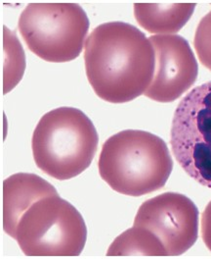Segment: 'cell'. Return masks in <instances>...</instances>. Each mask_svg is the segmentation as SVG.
Returning <instances> with one entry per match:
<instances>
[{"mask_svg": "<svg viewBox=\"0 0 211 259\" xmlns=\"http://www.w3.org/2000/svg\"><path fill=\"white\" fill-rule=\"evenodd\" d=\"M195 4H140L134 5V16L147 32L167 35L179 32L191 19Z\"/></svg>", "mask_w": 211, "mask_h": 259, "instance_id": "obj_10", "label": "cell"}, {"mask_svg": "<svg viewBox=\"0 0 211 259\" xmlns=\"http://www.w3.org/2000/svg\"><path fill=\"white\" fill-rule=\"evenodd\" d=\"M98 167L101 178L114 191L140 196L164 187L173 161L160 137L145 131L125 130L105 142Z\"/></svg>", "mask_w": 211, "mask_h": 259, "instance_id": "obj_2", "label": "cell"}, {"mask_svg": "<svg viewBox=\"0 0 211 259\" xmlns=\"http://www.w3.org/2000/svg\"><path fill=\"white\" fill-rule=\"evenodd\" d=\"M134 226L153 232L168 256H178L195 244L198 236V209L186 195L164 193L145 201L137 211Z\"/></svg>", "mask_w": 211, "mask_h": 259, "instance_id": "obj_7", "label": "cell"}, {"mask_svg": "<svg viewBox=\"0 0 211 259\" xmlns=\"http://www.w3.org/2000/svg\"><path fill=\"white\" fill-rule=\"evenodd\" d=\"M85 11L75 3H31L18 28L30 50L41 59L62 63L82 53L89 30Z\"/></svg>", "mask_w": 211, "mask_h": 259, "instance_id": "obj_5", "label": "cell"}, {"mask_svg": "<svg viewBox=\"0 0 211 259\" xmlns=\"http://www.w3.org/2000/svg\"><path fill=\"white\" fill-rule=\"evenodd\" d=\"M194 45L199 61L211 71V10L198 23Z\"/></svg>", "mask_w": 211, "mask_h": 259, "instance_id": "obj_13", "label": "cell"}, {"mask_svg": "<svg viewBox=\"0 0 211 259\" xmlns=\"http://www.w3.org/2000/svg\"><path fill=\"white\" fill-rule=\"evenodd\" d=\"M98 143L97 131L82 111L56 108L44 114L34 129L33 159L52 178H75L90 166Z\"/></svg>", "mask_w": 211, "mask_h": 259, "instance_id": "obj_3", "label": "cell"}, {"mask_svg": "<svg viewBox=\"0 0 211 259\" xmlns=\"http://www.w3.org/2000/svg\"><path fill=\"white\" fill-rule=\"evenodd\" d=\"M170 143L183 170L211 189V81L196 87L179 102Z\"/></svg>", "mask_w": 211, "mask_h": 259, "instance_id": "obj_6", "label": "cell"}, {"mask_svg": "<svg viewBox=\"0 0 211 259\" xmlns=\"http://www.w3.org/2000/svg\"><path fill=\"white\" fill-rule=\"evenodd\" d=\"M59 195L44 179L29 173H17L3 182V229L15 239L18 223L24 213L41 198Z\"/></svg>", "mask_w": 211, "mask_h": 259, "instance_id": "obj_9", "label": "cell"}, {"mask_svg": "<svg viewBox=\"0 0 211 259\" xmlns=\"http://www.w3.org/2000/svg\"><path fill=\"white\" fill-rule=\"evenodd\" d=\"M88 81L98 97L125 103L144 95L153 81L155 49L144 32L123 22L99 25L86 39Z\"/></svg>", "mask_w": 211, "mask_h": 259, "instance_id": "obj_1", "label": "cell"}, {"mask_svg": "<svg viewBox=\"0 0 211 259\" xmlns=\"http://www.w3.org/2000/svg\"><path fill=\"white\" fill-rule=\"evenodd\" d=\"M156 66L153 81L144 94L158 102H171L182 97L196 81L198 74L195 54L188 41L176 34L150 37Z\"/></svg>", "mask_w": 211, "mask_h": 259, "instance_id": "obj_8", "label": "cell"}, {"mask_svg": "<svg viewBox=\"0 0 211 259\" xmlns=\"http://www.w3.org/2000/svg\"><path fill=\"white\" fill-rule=\"evenodd\" d=\"M4 68H3V91L4 95L11 92L23 78L26 59L25 52L16 36L7 27H4Z\"/></svg>", "mask_w": 211, "mask_h": 259, "instance_id": "obj_12", "label": "cell"}, {"mask_svg": "<svg viewBox=\"0 0 211 259\" xmlns=\"http://www.w3.org/2000/svg\"><path fill=\"white\" fill-rule=\"evenodd\" d=\"M201 233L203 242L211 251V201L207 204L202 214Z\"/></svg>", "mask_w": 211, "mask_h": 259, "instance_id": "obj_14", "label": "cell"}, {"mask_svg": "<svg viewBox=\"0 0 211 259\" xmlns=\"http://www.w3.org/2000/svg\"><path fill=\"white\" fill-rule=\"evenodd\" d=\"M87 228L82 214L60 195L39 199L24 213L15 240L28 256H78Z\"/></svg>", "mask_w": 211, "mask_h": 259, "instance_id": "obj_4", "label": "cell"}, {"mask_svg": "<svg viewBox=\"0 0 211 259\" xmlns=\"http://www.w3.org/2000/svg\"><path fill=\"white\" fill-rule=\"evenodd\" d=\"M108 256H168L162 241L150 230L133 226L120 234L108 251Z\"/></svg>", "mask_w": 211, "mask_h": 259, "instance_id": "obj_11", "label": "cell"}]
</instances>
